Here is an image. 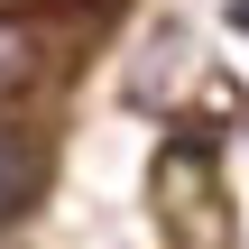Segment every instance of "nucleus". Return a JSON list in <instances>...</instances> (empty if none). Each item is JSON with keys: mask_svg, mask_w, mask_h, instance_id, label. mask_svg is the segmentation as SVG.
<instances>
[{"mask_svg": "<svg viewBox=\"0 0 249 249\" xmlns=\"http://www.w3.org/2000/svg\"><path fill=\"white\" fill-rule=\"evenodd\" d=\"M37 176H46V148H37L28 129H9V120H0V222H18V213H28Z\"/></svg>", "mask_w": 249, "mask_h": 249, "instance_id": "nucleus-1", "label": "nucleus"}]
</instances>
